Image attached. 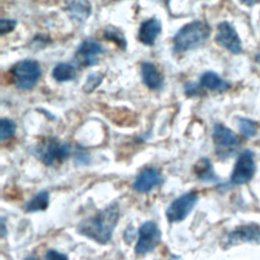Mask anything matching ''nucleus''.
<instances>
[{"mask_svg":"<svg viewBox=\"0 0 260 260\" xmlns=\"http://www.w3.org/2000/svg\"><path fill=\"white\" fill-rule=\"evenodd\" d=\"M119 204L112 202L95 215L82 220L78 224V233L100 244H107L112 238L113 232L119 221Z\"/></svg>","mask_w":260,"mask_h":260,"instance_id":"1","label":"nucleus"},{"mask_svg":"<svg viewBox=\"0 0 260 260\" xmlns=\"http://www.w3.org/2000/svg\"><path fill=\"white\" fill-rule=\"evenodd\" d=\"M46 260H68V257L56 250H48L45 256Z\"/></svg>","mask_w":260,"mask_h":260,"instance_id":"25","label":"nucleus"},{"mask_svg":"<svg viewBox=\"0 0 260 260\" xmlns=\"http://www.w3.org/2000/svg\"><path fill=\"white\" fill-rule=\"evenodd\" d=\"M200 85L204 88L217 90V91H223L231 86V84L228 81L223 80L215 72H212V71L204 72L201 75Z\"/></svg>","mask_w":260,"mask_h":260,"instance_id":"16","label":"nucleus"},{"mask_svg":"<svg viewBox=\"0 0 260 260\" xmlns=\"http://www.w3.org/2000/svg\"><path fill=\"white\" fill-rule=\"evenodd\" d=\"M239 129L241 133L246 137H252L257 132V127L254 121L247 118H239Z\"/></svg>","mask_w":260,"mask_h":260,"instance_id":"20","label":"nucleus"},{"mask_svg":"<svg viewBox=\"0 0 260 260\" xmlns=\"http://www.w3.org/2000/svg\"><path fill=\"white\" fill-rule=\"evenodd\" d=\"M212 137L216 152L220 157H228L231 155L239 144L238 136L222 124L214 125Z\"/></svg>","mask_w":260,"mask_h":260,"instance_id":"6","label":"nucleus"},{"mask_svg":"<svg viewBox=\"0 0 260 260\" xmlns=\"http://www.w3.org/2000/svg\"><path fill=\"white\" fill-rule=\"evenodd\" d=\"M197 200L198 193L196 191H189L174 200L166 211L169 221L177 222L185 219L196 205Z\"/></svg>","mask_w":260,"mask_h":260,"instance_id":"5","label":"nucleus"},{"mask_svg":"<svg viewBox=\"0 0 260 260\" xmlns=\"http://www.w3.org/2000/svg\"><path fill=\"white\" fill-rule=\"evenodd\" d=\"M164 182L160 172L154 168L144 169L135 179L133 188L139 193H147Z\"/></svg>","mask_w":260,"mask_h":260,"instance_id":"10","label":"nucleus"},{"mask_svg":"<svg viewBox=\"0 0 260 260\" xmlns=\"http://www.w3.org/2000/svg\"><path fill=\"white\" fill-rule=\"evenodd\" d=\"M210 35L209 25L201 20L191 21L182 26L174 37V51L186 52L199 47Z\"/></svg>","mask_w":260,"mask_h":260,"instance_id":"2","label":"nucleus"},{"mask_svg":"<svg viewBox=\"0 0 260 260\" xmlns=\"http://www.w3.org/2000/svg\"><path fill=\"white\" fill-rule=\"evenodd\" d=\"M254 153L251 150H244L238 156L234 167L231 181L235 185H243L248 183L255 174Z\"/></svg>","mask_w":260,"mask_h":260,"instance_id":"7","label":"nucleus"},{"mask_svg":"<svg viewBox=\"0 0 260 260\" xmlns=\"http://www.w3.org/2000/svg\"><path fill=\"white\" fill-rule=\"evenodd\" d=\"M160 241V231L153 221H145L138 231V241L135 246L137 255H144L152 251Z\"/></svg>","mask_w":260,"mask_h":260,"instance_id":"8","label":"nucleus"},{"mask_svg":"<svg viewBox=\"0 0 260 260\" xmlns=\"http://www.w3.org/2000/svg\"><path fill=\"white\" fill-rule=\"evenodd\" d=\"M24 260H39V259L37 257H35V256H28Z\"/></svg>","mask_w":260,"mask_h":260,"instance_id":"28","label":"nucleus"},{"mask_svg":"<svg viewBox=\"0 0 260 260\" xmlns=\"http://www.w3.org/2000/svg\"><path fill=\"white\" fill-rule=\"evenodd\" d=\"M256 59H257V61L260 63V54H258L257 55V57H256Z\"/></svg>","mask_w":260,"mask_h":260,"instance_id":"30","label":"nucleus"},{"mask_svg":"<svg viewBox=\"0 0 260 260\" xmlns=\"http://www.w3.org/2000/svg\"><path fill=\"white\" fill-rule=\"evenodd\" d=\"M105 37L112 42H115L121 49H124L126 47V40L123 36V34L114 27H109L107 30H105Z\"/></svg>","mask_w":260,"mask_h":260,"instance_id":"22","label":"nucleus"},{"mask_svg":"<svg viewBox=\"0 0 260 260\" xmlns=\"http://www.w3.org/2000/svg\"><path fill=\"white\" fill-rule=\"evenodd\" d=\"M141 76L144 84L150 89H159L162 86V76L157 68L149 62L141 64Z\"/></svg>","mask_w":260,"mask_h":260,"instance_id":"14","label":"nucleus"},{"mask_svg":"<svg viewBox=\"0 0 260 260\" xmlns=\"http://www.w3.org/2000/svg\"><path fill=\"white\" fill-rule=\"evenodd\" d=\"M215 41L218 45L234 54H239L242 52L241 40L234 26L226 21L220 22L217 25Z\"/></svg>","mask_w":260,"mask_h":260,"instance_id":"9","label":"nucleus"},{"mask_svg":"<svg viewBox=\"0 0 260 260\" xmlns=\"http://www.w3.org/2000/svg\"><path fill=\"white\" fill-rule=\"evenodd\" d=\"M37 153L45 165L52 166L56 161H62L67 158L70 154V147L68 144L50 137L38 146Z\"/></svg>","mask_w":260,"mask_h":260,"instance_id":"4","label":"nucleus"},{"mask_svg":"<svg viewBox=\"0 0 260 260\" xmlns=\"http://www.w3.org/2000/svg\"><path fill=\"white\" fill-rule=\"evenodd\" d=\"M52 75L59 82L68 81L75 77V68L68 63H59L54 67Z\"/></svg>","mask_w":260,"mask_h":260,"instance_id":"19","label":"nucleus"},{"mask_svg":"<svg viewBox=\"0 0 260 260\" xmlns=\"http://www.w3.org/2000/svg\"><path fill=\"white\" fill-rule=\"evenodd\" d=\"M156 1H165V2H168L169 0H156Z\"/></svg>","mask_w":260,"mask_h":260,"instance_id":"31","label":"nucleus"},{"mask_svg":"<svg viewBox=\"0 0 260 260\" xmlns=\"http://www.w3.org/2000/svg\"><path fill=\"white\" fill-rule=\"evenodd\" d=\"M104 53L103 46L94 40H85L79 46L75 58L78 63L85 66H92L98 62V56Z\"/></svg>","mask_w":260,"mask_h":260,"instance_id":"11","label":"nucleus"},{"mask_svg":"<svg viewBox=\"0 0 260 260\" xmlns=\"http://www.w3.org/2000/svg\"><path fill=\"white\" fill-rule=\"evenodd\" d=\"M160 22L154 17L149 18L140 24L138 29V40L146 46H152L160 34Z\"/></svg>","mask_w":260,"mask_h":260,"instance_id":"13","label":"nucleus"},{"mask_svg":"<svg viewBox=\"0 0 260 260\" xmlns=\"http://www.w3.org/2000/svg\"><path fill=\"white\" fill-rule=\"evenodd\" d=\"M241 2H243L244 4H246L248 6H252L257 2V0H241Z\"/></svg>","mask_w":260,"mask_h":260,"instance_id":"27","label":"nucleus"},{"mask_svg":"<svg viewBox=\"0 0 260 260\" xmlns=\"http://www.w3.org/2000/svg\"><path fill=\"white\" fill-rule=\"evenodd\" d=\"M41 75V67L35 60H22L12 69L14 84L20 89L32 88L37 84Z\"/></svg>","mask_w":260,"mask_h":260,"instance_id":"3","label":"nucleus"},{"mask_svg":"<svg viewBox=\"0 0 260 260\" xmlns=\"http://www.w3.org/2000/svg\"><path fill=\"white\" fill-rule=\"evenodd\" d=\"M194 173L201 181L204 182H214L217 180L213 172L212 166L209 159L206 157H202L196 162L194 167Z\"/></svg>","mask_w":260,"mask_h":260,"instance_id":"17","label":"nucleus"},{"mask_svg":"<svg viewBox=\"0 0 260 260\" xmlns=\"http://www.w3.org/2000/svg\"><path fill=\"white\" fill-rule=\"evenodd\" d=\"M15 123L8 119V118H3L0 121V137L1 140H5L10 138L14 132H15Z\"/></svg>","mask_w":260,"mask_h":260,"instance_id":"21","label":"nucleus"},{"mask_svg":"<svg viewBox=\"0 0 260 260\" xmlns=\"http://www.w3.org/2000/svg\"><path fill=\"white\" fill-rule=\"evenodd\" d=\"M49 201H50L49 193L47 191H41L35 197H32L29 201H27L24 208L28 212L42 211L49 206Z\"/></svg>","mask_w":260,"mask_h":260,"instance_id":"18","label":"nucleus"},{"mask_svg":"<svg viewBox=\"0 0 260 260\" xmlns=\"http://www.w3.org/2000/svg\"><path fill=\"white\" fill-rule=\"evenodd\" d=\"M186 94H188V95H197V94H199V89H198L197 85L193 84V83L186 85Z\"/></svg>","mask_w":260,"mask_h":260,"instance_id":"26","label":"nucleus"},{"mask_svg":"<svg viewBox=\"0 0 260 260\" xmlns=\"http://www.w3.org/2000/svg\"><path fill=\"white\" fill-rule=\"evenodd\" d=\"M67 10L73 19L84 21L90 14V3L88 0H67Z\"/></svg>","mask_w":260,"mask_h":260,"instance_id":"15","label":"nucleus"},{"mask_svg":"<svg viewBox=\"0 0 260 260\" xmlns=\"http://www.w3.org/2000/svg\"><path fill=\"white\" fill-rule=\"evenodd\" d=\"M102 79H103V77L98 73H91L90 75H88V77L85 81V84L83 86L84 91L90 92V91L94 90L101 84Z\"/></svg>","mask_w":260,"mask_h":260,"instance_id":"23","label":"nucleus"},{"mask_svg":"<svg viewBox=\"0 0 260 260\" xmlns=\"http://www.w3.org/2000/svg\"><path fill=\"white\" fill-rule=\"evenodd\" d=\"M16 25V21L13 19H1L0 21V32L1 35H5L11 31Z\"/></svg>","mask_w":260,"mask_h":260,"instance_id":"24","label":"nucleus"},{"mask_svg":"<svg viewBox=\"0 0 260 260\" xmlns=\"http://www.w3.org/2000/svg\"><path fill=\"white\" fill-rule=\"evenodd\" d=\"M4 232H5V225H4V221L2 220V234H1L2 237H4V235H5Z\"/></svg>","mask_w":260,"mask_h":260,"instance_id":"29","label":"nucleus"},{"mask_svg":"<svg viewBox=\"0 0 260 260\" xmlns=\"http://www.w3.org/2000/svg\"><path fill=\"white\" fill-rule=\"evenodd\" d=\"M226 243L237 245L239 243H260V228L256 224L242 225L226 236Z\"/></svg>","mask_w":260,"mask_h":260,"instance_id":"12","label":"nucleus"}]
</instances>
